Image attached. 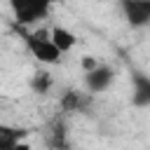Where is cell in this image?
<instances>
[{
    "mask_svg": "<svg viewBox=\"0 0 150 150\" xmlns=\"http://www.w3.org/2000/svg\"><path fill=\"white\" fill-rule=\"evenodd\" d=\"M23 40H26V47H28L30 56H33L38 63H42V66H54V63H59L61 56H63V52L49 40V30L26 33Z\"/></svg>",
    "mask_w": 150,
    "mask_h": 150,
    "instance_id": "obj_1",
    "label": "cell"
},
{
    "mask_svg": "<svg viewBox=\"0 0 150 150\" xmlns=\"http://www.w3.org/2000/svg\"><path fill=\"white\" fill-rule=\"evenodd\" d=\"M7 2L12 7L16 23L21 26H30L38 23L40 19H47L54 5V0H7Z\"/></svg>",
    "mask_w": 150,
    "mask_h": 150,
    "instance_id": "obj_2",
    "label": "cell"
},
{
    "mask_svg": "<svg viewBox=\"0 0 150 150\" xmlns=\"http://www.w3.org/2000/svg\"><path fill=\"white\" fill-rule=\"evenodd\" d=\"M120 9L129 28L141 30L150 26V0H120Z\"/></svg>",
    "mask_w": 150,
    "mask_h": 150,
    "instance_id": "obj_3",
    "label": "cell"
},
{
    "mask_svg": "<svg viewBox=\"0 0 150 150\" xmlns=\"http://www.w3.org/2000/svg\"><path fill=\"white\" fill-rule=\"evenodd\" d=\"M112 82H115V70H112L110 66H105V63H101V66H98L96 70H91V73H84V89H87L91 96L108 91V89L112 87Z\"/></svg>",
    "mask_w": 150,
    "mask_h": 150,
    "instance_id": "obj_4",
    "label": "cell"
},
{
    "mask_svg": "<svg viewBox=\"0 0 150 150\" xmlns=\"http://www.w3.org/2000/svg\"><path fill=\"white\" fill-rule=\"evenodd\" d=\"M131 105L150 108V75L143 70H131Z\"/></svg>",
    "mask_w": 150,
    "mask_h": 150,
    "instance_id": "obj_5",
    "label": "cell"
},
{
    "mask_svg": "<svg viewBox=\"0 0 150 150\" xmlns=\"http://www.w3.org/2000/svg\"><path fill=\"white\" fill-rule=\"evenodd\" d=\"M49 40H52L63 54H68V52L75 49V45H77V35H75L70 28L61 26V23H54V26L49 28Z\"/></svg>",
    "mask_w": 150,
    "mask_h": 150,
    "instance_id": "obj_6",
    "label": "cell"
},
{
    "mask_svg": "<svg viewBox=\"0 0 150 150\" xmlns=\"http://www.w3.org/2000/svg\"><path fill=\"white\" fill-rule=\"evenodd\" d=\"M89 103H91V94L89 91H75V89H70V91H66L61 96V108L68 110V112H82V110L89 108Z\"/></svg>",
    "mask_w": 150,
    "mask_h": 150,
    "instance_id": "obj_7",
    "label": "cell"
},
{
    "mask_svg": "<svg viewBox=\"0 0 150 150\" xmlns=\"http://www.w3.org/2000/svg\"><path fill=\"white\" fill-rule=\"evenodd\" d=\"M26 141V129L19 127H0V150H14Z\"/></svg>",
    "mask_w": 150,
    "mask_h": 150,
    "instance_id": "obj_8",
    "label": "cell"
},
{
    "mask_svg": "<svg viewBox=\"0 0 150 150\" xmlns=\"http://www.w3.org/2000/svg\"><path fill=\"white\" fill-rule=\"evenodd\" d=\"M28 87H30L35 94L45 96V94H49V89L54 87V77H52L47 70H35V73L30 75V82H28Z\"/></svg>",
    "mask_w": 150,
    "mask_h": 150,
    "instance_id": "obj_9",
    "label": "cell"
},
{
    "mask_svg": "<svg viewBox=\"0 0 150 150\" xmlns=\"http://www.w3.org/2000/svg\"><path fill=\"white\" fill-rule=\"evenodd\" d=\"M80 66H82V73H91V70H96V68L101 66V61H98L96 56H91V54H84V56L80 59Z\"/></svg>",
    "mask_w": 150,
    "mask_h": 150,
    "instance_id": "obj_10",
    "label": "cell"
}]
</instances>
